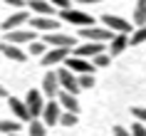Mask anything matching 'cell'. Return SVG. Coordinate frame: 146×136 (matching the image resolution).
<instances>
[{
	"label": "cell",
	"instance_id": "1",
	"mask_svg": "<svg viewBox=\"0 0 146 136\" xmlns=\"http://www.w3.org/2000/svg\"><path fill=\"white\" fill-rule=\"evenodd\" d=\"M60 15L64 23H72L77 27H92L94 25V17L89 13H84V10H77V8H64V10H60Z\"/></svg>",
	"mask_w": 146,
	"mask_h": 136
},
{
	"label": "cell",
	"instance_id": "2",
	"mask_svg": "<svg viewBox=\"0 0 146 136\" xmlns=\"http://www.w3.org/2000/svg\"><path fill=\"white\" fill-rule=\"evenodd\" d=\"M57 82H60V92H67V94H79V84H77V74L69 72L67 67H62L57 72Z\"/></svg>",
	"mask_w": 146,
	"mask_h": 136
},
{
	"label": "cell",
	"instance_id": "3",
	"mask_svg": "<svg viewBox=\"0 0 146 136\" xmlns=\"http://www.w3.org/2000/svg\"><path fill=\"white\" fill-rule=\"evenodd\" d=\"M35 30H30V27H17V30H10L5 32V42H10V45H30V42H35Z\"/></svg>",
	"mask_w": 146,
	"mask_h": 136
},
{
	"label": "cell",
	"instance_id": "4",
	"mask_svg": "<svg viewBox=\"0 0 146 136\" xmlns=\"http://www.w3.org/2000/svg\"><path fill=\"white\" fill-rule=\"evenodd\" d=\"M42 42L47 47H69V50L77 47V37L74 35H62V32H45Z\"/></svg>",
	"mask_w": 146,
	"mask_h": 136
},
{
	"label": "cell",
	"instance_id": "5",
	"mask_svg": "<svg viewBox=\"0 0 146 136\" xmlns=\"http://www.w3.org/2000/svg\"><path fill=\"white\" fill-rule=\"evenodd\" d=\"M25 106L30 111V119H40V114L45 109V99H42V92L40 89H30L27 97H25Z\"/></svg>",
	"mask_w": 146,
	"mask_h": 136
},
{
	"label": "cell",
	"instance_id": "6",
	"mask_svg": "<svg viewBox=\"0 0 146 136\" xmlns=\"http://www.w3.org/2000/svg\"><path fill=\"white\" fill-rule=\"evenodd\" d=\"M64 64H67L69 72H74V74H94V64L92 60H84V57H74V54H69L67 60H64Z\"/></svg>",
	"mask_w": 146,
	"mask_h": 136
},
{
	"label": "cell",
	"instance_id": "7",
	"mask_svg": "<svg viewBox=\"0 0 146 136\" xmlns=\"http://www.w3.org/2000/svg\"><path fill=\"white\" fill-rule=\"evenodd\" d=\"M79 37H84L87 42H104L107 45L109 40H111V30L107 27H79Z\"/></svg>",
	"mask_w": 146,
	"mask_h": 136
},
{
	"label": "cell",
	"instance_id": "8",
	"mask_svg": "<svg viewBox=\"0 0 146 136\" xmlns=\"http://www.w3.org/2000/svg\"><path fill=\"white\" fill-rule=\"evenodd\" d=\"M102 52H107V45H104V42H84V45H77L72 50L74 57H84V60H94V57L102 54Z\"/></svg>",
	"mask_w": 146,
	"mask_h": 136
},
{
	"label": "cell",
	"instance_id": "9",
	"mask_svg": "<svg viewBox=\"0 0 146 136\" xmlns=\"http://www.w3.org/2000/svg\"><path fill=\"white\" fill-rule=\"evenodd\" d=\"M69 54H72V50H69V47H50V50L42 54V64H45V67H54V64H62V62L67 60Z\"/></svg>",
	"mask_w": 146,
	"mask_h": 136
},
{
	"label": "cell",
	"instance_id": "10",
	"mask_svg": "<svg viewBox=\"0 0 146 136\" xmlns=\"http://www.w3.org/2000/svg\"><path fill=\"white\" fill-rule=\"evenodd\" d=\"M40 116H42L40 121H42L45 126H54V124H60L62 106L57 104V99H50V102L45 104V109H42V114H40Z\"/></svg>",
	"mask_w": 146,
	"mask_h": 136
},
{
	"label": "cell",
	"instance_id": "11",
	"mask_svg": "<svg viewBox=\"0 0 146 136\" xmlns=\"http://www.w3.org/2000/svg\"><path fill=\"white\" fill-rule=\"evenodd\" d=\"M102 25L107 27V30H114L116 35L121 32V35H129L131 32V23H126L124 17L119 15H102Z\"/></svg>",
	"mask_w": 146,
	"mask_h": 136
},
{
	"label": "cell",
	"instance_id": "12",
	"mask_svg": "<svg viewBox=\"0 0 146 136\" xmlns=\"http://www.w3.org/2000/svg\"><path fill=\"white\" fill-rule=\"evenodd\" d=\"M0 57H8V60H13V62H25L27 60V52H25L23 47H17V45L0 42Z\"/></svg>",
	"mask_w": 146,
	"mask_h": 136
},
{
	"label": "cell",
	"instance_id": "13",
	"mask_svg": "<svg viewBox=\"0 0 146 136\" xmlns=\"http://www.w3.org/2000/svg\"><path fill=\"white\" fill-rule=\"evenodd\" d=\"M27 20H30V13H27V10H15V13H13V15H10L8 20L3 23V30H5V32L17 30V27H23V25L27 23Z\"/></svg>",
	"mask_w": 146,
	"mask_h": 136
},
{
	"label": "cell",
	"instance_id": "14",
	"mask_svg": "<svg viewBox=\"0 0 146 136\" xmlns=\"http://www.w3.org/2000/svg\"><path fill=\"white\" fill-rule=\"evenodd\" d=\"M42 94L50 99H54L60 94V82H57V72H47L42 77Z\"/></svg>",
	"mask_w": 146,
	"mask_h": 136
},
{
	"label": "cell",
	"instance_id": "15",
	"mask_svg": "<svg viewBox=\"0 0 146 136\" xmlns=\"http://www.w3.org/2000/svg\"><path fill=\"white\" fill-rule=\"evenodd\" d=\"M126 47H129V35H121V32H119V35H111V40H109V57H116V54H121L124 50H126Z\"/></svg>",
	"mask_w": 146,
	"mask_h": 136
},
{
	"label": "cell",
	"instance_id": "16",
	"mask_svg": "<svg viewBox=\"0 0 146 136\" xmlns=\"http://www.w3.org/2000/svg\"><path fill=\"white\" fill-rule=\"evenodd\" d=\"M30 27H32V30H40V32H54L57 27H60V20L35 15V17H32V23H30Z\"/></svg>",
	"mask_w": 146,
	"mask_h": 136
},
{
	"label": "cell",
	"instance_id": "17",
	"mask_svg": "<svg viewBox=\"0 0 146 136\" xmlns=\"http://www.w3.org/2000/svg\"><path fill=\"white\" fill-rule=\"evenodd\" d=\"M57 104L64 109V111H72V114H79V102H77V97L74 94H67V92H60L57 94Z\"/></svg>",
	"mask_w": 146,
	"mask_h": 136
},
{
	"label": "cell",
	"instance_id": "18",
	"mask_svg": "<svg viewBox=\"0 0 146 136\" xmlns=\"http://www.w3.org/2000/svg\"><path fill=\"white\" fill-rule=\"evenodd\" d=\"M27 8H32V13L40 15V17H54V10H57V8H52L47 0H30Z\"/></svg>",
	"mask_w": 146,
	"mask_h": 136
},
{
	"label": "cell",
	"instance_id": "19",
	"mask_svg": "<svg viewBox=\"0 0 146 136\" xmlns=\"http://www.w3.org/2000/svg\"><path fill=\"white\" fill-rule=\"evenodd\" d=\"M8 106H10V111L15 114L17 121H30V111H27V106H25L23 99H15V97H13L8 102Z\"/></svg>",
	"mask_w": 146,
	"mask_h": 136
},
{
	"label": "cell",
	"instance_id": "20",
	"mask_svg": "<svg viewBox=\"0 0 146 136\" xmlns=\"http://www.w3.org/2000/svg\"><path fill=\"white\" fill-rule=\"evenodd\" d=\"M23 124L17 119H0V134L3 136H10V134H20Z\"/></svg>",
	"mask_w": 146,
	"mask_h": 136
},
{
	"label": "cell",
	"instance_id": "21",
	"mask_svg": "<svg viewBox=\"0 0 146 136\" xmlns=\"http://www.w3.org/2000/svg\"><path fill=\"white\" fill-rule=\"evenodd\" d=\"M134 25H136V27L146 25V0H136V8H134Z\"/></svg>",
	"mask_w": 146,
	"mask_h": 136
},
{
	"label": "cell",
	"instance_id": "22",
	"mask_svg": "<svg viewBox=\"0 0 146 136\" xmlns=\"http://www.w3.org/2000/svg\"><path fill=\"white\" fill-rule=\"evenodd\" d=\"M27 136H47V126L40 119H30V126H27Z\"/></svg>",
	"mask_w": 146,
	"mask_h": 136
},
{
	"label": "cell",
	"instance_id": "23",
	"mask_svg": "<svg viewBox=\"0 0 146 136\" xmlns=\"http://www.w3.org/2000/svg\"><path fill=\"white\" fill-rule=\"evenodd\" d=\"M146 42V25H141V27H136V30L131 32V37H129V45H144Z\"/></svg>",
	"mask_w": 146,
	"mask_h": 136
},
{
	"label": "cell",
	"instance_id": "24",
	"mask_svg": "<svg viewBox=\"0 0 146 136\" xmlns=\"http://www.w3.org/2000/svg\"><path fill=\"white\" fill-rule=\"evenodd\" d=\"M47 50H50V47H47L45 42H42V40H35V42H30V45H27V52H30V54H35V57H42V54H45Z\"/></svg>",
	"mask_w": 146,
	"mask_h": 136
},
{
	"label": "cell",
	"instance_id": "25",
	"mask_svg": "<svg viewBox=\"0 0 146 136\" xmlns=\"http://www.w3.org/2000/svg\"><path fill=\"white\" fill-rule=\"evenodd\" d=\"M77 119H79V114L62 111V116H60V124H62V126H77Z\"/></svg>",
	"mask_w": 146,
	"mask_h": 136
},
{
	"label": "cell",
	"instance_id": "26",
	"mask_svg": "<svg viewBox=\"0 0 146 136\" xmlns=\"http://www.w3.org/2000/svg\"><path fill=\"white\" fill-rule=\"evenodd\" d=\"M77 84H79V89H92L94 87V74H77Z\"/></svg>",
	"mask_w": 146,
	"mask_h": 136
},
{
	"label": "cell",
	"instance_id": "27",
	"mask_svg": "<svg viewBox=\"0 0 146 136\" xmlns=\"http://www.w3.org/2000/svg\"><path fill=\"white\" fill-rule=\"evenodd\" d=\"M109 62H111V57H109L107 52H102V54H97V57L92 60V64H94V67H107Z\"/></svg>",
	"mask_w": 146,
	"mask_h": 136
},
{
	"label": "cell",
	"instance_id": "28",
	"mask_svg": "<svg viewBox=\"0 0 146 136\" xmlns=\"http://www.w3.org/2000/svg\"><path fill=\"white\" fill-rule=\"evenodd\" d=\"M131 114H134V119L146 124V106H131Z\"/></svg>",
	"mask_w": 146,
	"mask_h": 136
},
{
	"label": "cell",
	"instance_id": "29",
	"mask_svg": "<svg viewBox=\"0 0 146 136\" xmlns=\"http://www.w3.org/2000/svg\"><path fill=\"white\" fill-rule=\"evenodd\" d=\"M131 136H146V124L136 121V124L131 126Z\"/></svg>",
	"mask_w": 146,
	"mask_h": 136
},
{
	"label": "cell",
	"instance_id": "30",
	"mask_svg": "<svg viewBox=\"0 0 146 136\" xmlns=\"http://www.w3.org/2000/svg\"><path fill=\"white\" fill-rule=\"evenodd\" d=\"M52 8H57V10H64V8H69L72 5V0H47Z\"/></svg>",
	"mask_w": 146,
	"mask_h": 136
},
{
	"label": "cell",
	"instance_id": "31",
	"mask_svg": "<svg viewBox=\"0 0 146 136\" xmlns=\"http://www.w3.org/2000/svg\"><path fill=\"white\" fill-rule=\"evenodd\" d=\"M3 3L10 8H25V0H3Z\"/></svg>",
	"mask_w": 146,
	"mask_h": 136
},
{
	"label": "cell",
	"instance_id": "32",
	"mask_svg": "<svg viewBox=\"0 0 146 136\" xmlns=\"http://www.w3.org/2000/svg\"><path fill=\"white\" fill-rule=\"evenodd\" d=\"M114 136H131V131L124 126H114Z\"/></svg>",
	"mask_w": 146,
	"mask_h": 136
},
{
	"label": "cell",
	"instance_id": "33",
	"mask_svg": "<svg viewBox=\"0 0 146 136\" xmlns=\"http://www.w3.org/2000/svg\"><path fill=\"white\" fill-rule=\"evenodd\" d=\"M72 3H77V5H97L102 0H72Z\"/></svg>",
	"mask_w": 146,
	"mask_h": 136
},
{
	"label": "cell",
	"instance_id": "34",
	"mask_svg": "<svg viewBox=\"0 0 146 136\" xmlns=\"http://www.w3.org/2000/svg\"><path fill=\"white\" fill-rule=\"evenodd\" d=\"M5 94H8V89H5V87L0 84V97H5Z\"/></svg>",
	"mask_w": 146,
	"mask_h": 136
},
{
	"label": "cell",
	"instance_id": "35",
	"mask_svg": "<svg viewBox=\"0 0 146 136\" xmlns=\"http://www.w3.org/2000/svg\"><path fill=\"white\" fill-rule=\"evenodd\" d=\"M10 136H20V134H10Z\"/></svg>",
	"mask_w": 146,
	"mask_h": 136
},
{
	"label": "cell",
	"instance_id": "36",
	"mask_svg": "<svg viewBox=\"0 0 146 136\" xmlns=\"http://www.w3.org/2000/svg\"><path fill=\"white\" fill-rule=\"evenodd\" d=\"M0 136H3V134H0Z\"/></svg>",
	"mask_w": 146,
	"mask_h": 136
}]
</instances>
